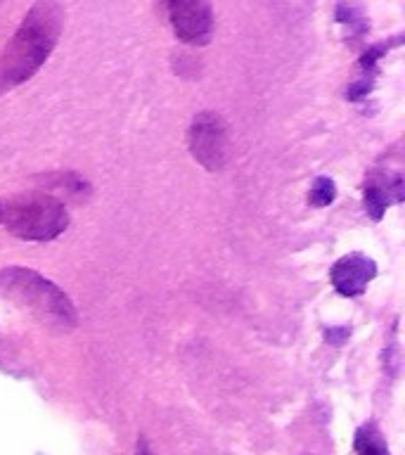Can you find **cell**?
Returning a JSON list of instances; mask_svg holds the SVG:
<instances>
[{
    "label": "cell",
    "mask_w": 405,
    "mask_h": 455,
    "mask_svg": "<svg viewBox=\"0 0 405 455\" xmlns=\"http://www.w3.org/2000/svg\"><path fill=\"white\" fill-rule=\"evenodd\" d=\"M0 294L17 308L34 315L41 325L57 332H69L78 323L71 299L55 283L31 268L12 266L0 270Z\"/></svg>",
    "instance_id": "cell-2"
},
{
    "label": "cell",
    "mask_w": 405,
    "mask_h": 455,
    "mask_svg": "<svg viewBox=\"0 0 405 455\" xmlns=\"http://www.w3.org/2000/svg\"><path fill=\"white\" fill-rule=\"evenodd\" d=\"M355 451L358 455H391L375 425L362 427L361 432L355 434Z\"/></svg>",
    "instance_id": "cell-8"
},
{
    "label": "cell",
    "mask_w": 405,
    "mask_h": 455,
    "mask_svg": "<svg viewBox=\"0 0 405 455\" xmlns=\"http://www.w3.org/2000/svg\"><path fill=\"white\" fill-rule=\"evenodd\" d=\"M0 219H3V204H0Z\"/></svg>",
    "instance_id": "cell-11"
},
{
    "label": "cell",
    "mask_w": 405,
    "mask_h": 455,
    "mask_svg": "<svg viewBox=\"0 0 405 455\" xmlns=\"http://www.w3.org/2000/svg\"><path fill=\"white\" fill-rule=\"evenodd\" d=\"M377 275V266L372 259L362 254H348L334 263L332 284L344 297H358L368 290L369 280Z\"/></svg>",
    "instance_id": "cell-6"
},
{
    "label": "cell",
    "mask_w": 405,
    "mask_h": 455,
    "mask_svg": "<svg viewBox=\"0 0 405 455\" xmlns=\"http://www.w3.org/2000/svg\"><path fill=\"white\" fill-rule=\"evenodd\" d=\"M135 455H152V451H149V446H147V441L145 439L138 441V453Z\"/></svg>",
    "instance_id": "cell-10"
},
{
    "label": "cell",
    "mask_w": 405,
    "mask_h": 455,
    "mask_svg": "<svg viewBox=\"0 0 405 455\" xmlns=\"http://www.w3.org/2000/svg\"><path fill=\"white\" fill-rule=\"evenodd\" d=\"M64 27V10L57 0H36L27 17L21 20L17 34L7 43L5 57L0 64V88H14L24 84L41 69L50 52L55 50Z\"/></svg>",
    "instance_id": "cell-1"
},
{
    "label": "cell",
    "mask_w": 405,
    "mask_h": 455,
    "mask_svg": "<svg viewBox=\"0 0 405 455\" xmlns=\"http://www.w3.org/2000/svg\"><path fill=\"white\" fill-rule=\"evenodd\" d=\"M171 27L187 45H206L213 36V12L209 0H166Z\"/></svg>",
    "instance_id": "cell-4"
},
{
    "label": "cell",
    "mask_w": 405,
    "mask_h": 455,
    "mask_svg": "<svg viewBox=\"0 0 405 455\" xmlns=\"http://www.w3.org/2000/svg\"><path fill=\"white\" fill-rule=\"evenodd\" d=\"M334 197H337L334 180H330V178H318V180L313 183V190H311V204L313 206L332 204Z\"/></svg>",
    "instance_id": "cell-9"
},
{
    "label": "cell",
    "mask_w": 405,
    "mask_h": 455,
    "mask_svg": "<svg viewBox=\"0 0 405 455\" xmlns=\"http://www.w3.org/2000/svg\"><path fill=\"white\" fill-rule=\"evenodd\" d=\"M403 197V183L401 178H375L365 185V209L375 220L382 219L384 209L391 202H398Z\"/></svg>",
    "instance_id": "cell-7"
},
{
    "label": "cell",
    "mask_w": 405,
    "mask_h": 455,
    "mask_svg": "<svg viewBox=\"0 0 405 455\" xmlns=\"http://www.w3.org/2000/svg\"><path fill=\"white\" fill-rule=\"evenodd\" d=\"M190 149L206 171H220L227 155L226 124L213 112L197 114L190 128Z\"/></svg>",
    "instance_id": "cell-5"
},
{
    "label": "cell",
    "mask_w": 405,
    "mask_h": 455,
    "mask_svg": "<svg viewBox=\"0 0 405 455\" xmlns=\"http://www.w3.org/2000/svg\"><path fill=\"white\" fill-rule=\"evenodd\" d=\"M3 223L14 237L27 242L55 240L69 226V212L50 195H24L3 206Z\"/></svg>",
    "instance_id": "cell-3"
}]
</instances>
